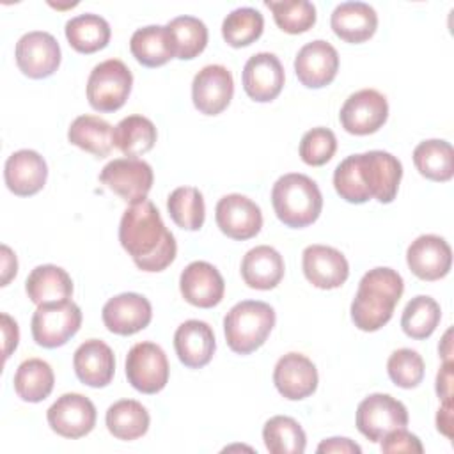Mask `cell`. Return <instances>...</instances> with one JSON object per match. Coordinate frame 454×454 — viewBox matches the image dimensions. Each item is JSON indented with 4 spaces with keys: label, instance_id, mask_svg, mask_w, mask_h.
Instances as JSON below:
<instances>
[{
    "label": "cell",
    "instance_id": "6da1fadb",
    "mask_svg": "<svg viewBox=\"0 0 454 454\" xmlns=\"http://www.w3.org/2000/svg\"><path fill=\"white\" fill-rule=\"evenodd\" d=\"M119 241L142 271H163L176 259L177 243L151 200L131 204L119 223Z\"/></svg>",
    "mask_w": 454,
    "mask_h": 454
},
{
    "label": "cell",
    "instance_id": "7a4b0ae2",
    "mask_svg": "<svg viewBox=\"0 0 454 454\" xmlns=\"http://www.w3.org/2000/svg\"><path fill=\"white\" fill-rule=\"evenodd\" d=\"M404 291L403 277L387 266L369 270L358 282L351 301V321L362 332H376L385 326Z\"/></svg>",
    "mask_w": 454,
    "mask_h": 454
},
{
    "label": "cell",
    "instance_id": "3957f363",
    "mask_svg": "<svg viewBox=\"0 0 454 454\" xmlns=\"http://www.w3.org/2000/svg\"><path fill=\"white\" fill-rule=\"evenodd\" d=\"M271 204L277 218L291 227L303 229L314 223L323 209V195L314 179L291 172L280 176L271 188Z\"/></svg>",
    "mask_w": 454,
    "mask_h": 454
},
{
    "label": "cell",
    "instance_id": "277c9868",
    "mask_svg": "<svg viewBox=\"0 0 454 454\" xmlns=\"http://www.w3.org/2000/svg\"><path fill=\"white\" fill-rule=\"evenodd\" d=\"M273 326L275 310L270 303L243 300L223 317L225 342L234 353L248 355L266 342Z\"/></svg>",
    "mask_w": 454,
    "mask_h": 454
},
{
    "label": "cell",
    "instance_id": "5b68a950",
    "mask_svg": "<svg viewBox=\"0 0 454 454\" xmlns=\"http://www.w3.org/2000/svg\"><path fill=\"white\" fill-rule=\"evenodd\" d=\"M131 85L133 74L122 60H103L94 66L87 80L89 105L98 112H115L126 103Z\"/></svg>",
    "mask_w": 454,
    "mask_h": 454
},
{
    "label": "cell",
    "instance_id": "8992f818",
    "mask_svg": "<svg viewBox=\"0 0 454 454\" xmlns=\"http://www.w3.org/2000/svg\"><path fill=\"white\" fill-rule=\"evenodd\" d=\"M80 326L82 310L71 300L37 305L30 321V330L35 344L48 349L64 346L71 337L76 335Z\"/></svg>",
    "mask_w": 454,
    "mask_h": 454
},
{
    "label": "cell",
    "instance_id": "52a82bcc",
    "mask_svg": "<svg viewBox=\"0 0 454 454\" xmlns=\"http://www.w3.org/2000/svg\"><path fill=\"white\" fill-rule=\"evenodd\" d=\"M356 165L362 186L369 197L381 204H390L397 195L403 177L401 161L387 151H367L356 154Z\"/></svg>",
    "mask_w": 454,
    "mask_h": 454
},
{
    "label": "cell",
    "instance_id": "ba28073f",
    "mask_svg": "<svg viewBox=\"0 0 454 454\" xmlns=\"http://www.w3.org/2000/svg\"><path fill=\"white\" fill-rule=\"evenodd\" d=\"M408 426L406 406L388 394H371L356 408V429L372 443Z\"/></svg>",
    "mask_w": 454,
    "mask_h": 454
},
{
    "label": "cell",
    "instance_id": "9c48e42d",
    "mask_svg": "<svg viewBox=\"0 0 454 454\" xmlns=\"http://www.w3.org/2000/svg\"><path fill=\"white\" fill-rule=\"evenodd\" d=\"M99 181L129 204L147 199L153 188L154 174L147 161L138 158H117L106 163L99 174Z\"/></svg>",
    "mask_w": 454,
    "mask_h": 454
},
{
    "label": "cell",
    "instance_id": "30bf717a",
    "mask_svg": "<svg viewBox=\"0 0 454 454\" xmlns=\"http://www.w3.org/2000/svg\"><path fill=\"white\" fill-rule=\"evenodd\" d=\"M168 360L165 351L154 342L135 344L126 356L128 383L142 394H156L168 381Z\"/></svg>",
    "mask_w": 454,
    "mask_h": 454
},
{
    "label": "cell",
    "instance_id": "8fae6325",
    "mask_svg": "<svg viewBox=\"0 0 454 454\" xmlns=\"http://www.w3.org/2000/svg\"><path fill=\"white\" fill-rule=\"evenodd\" d=\"M20 71L34 80L51 76L60 66L59 41L44 30H32L20 37L14 50Z\"/></svg>",
    "mask_w": 454,
    "mask_h": 454
},
{
    "label": "cell",
    "instance_id": "7c38bea8",
    "mask_svg": "<svg viewBox=\"0 0 454 454\" xmlns=\"http://www.w3.org/2000/svg\"><path fill=\"white\" fill-rule=\"evenodd\" d=\"M388 117L387 98L376 89H362L353 92L339 112L342 128L351 135L376 133Z\"/></svg>",
    "mask_w": 454,
    "mask_h": 454
},
{
    "label": "cell",
    "instance_id": "4fadbf2b",
    "mask_svg": "<svg viewBox=\"0 0 454 454\" xmlns=\"http://www.w3.org/2000/svg\"><path fill=\"white\" fill-rule=\"evenodd\" d=\"M46 420L57 434L64 438H82L96 426L94 403L76 392L60 395L46 411Z\"/></svg>",
    "mask_w": 454,
    "mask_h": 454
},
{
    "label": "cell",
    "instance_id": "5bb4252c",
    "mask_svg": "<svg viewBox=\"0 0 454 454\" xmlns=\"http://www.w3.org/2000/svg\"><path fill=\"white\" fill-rule=\"evenodd\" d=\"M215 220L227 238L238 241L257 236L262 227L261 207L241 193H229L222 197L215 207Z\"/></svg>",
    "mask_w": 454,
    "mask_h": 454
},
{
    "label": "cell",
    "instance_id": "9a60e30c",
    "mask_svg": "<svg viewBox=\"0 0 454 454\" xmlns=\"http://www.w3.org/2000/svg\"><path fill=\"white\" fill-rule=\"evenodd\" d=\"M234 94V80L231 71L220 64L204 66L192 82L193 106L204 115L222 114Z\"/></svg>",
    "mask_w": 454,
    "mask_h": 454
},
{
    "label": "cell",
    "instance_id": "2e32d148",
    "mask_svg": "<svg viewBox=\"0 0 454 454\" xmlns=\"http://www.w3.org/2000/svg\"><path fill=\"white\" fill-rule=\"evenodd\" d=\"M339 71L337 50L323 39H316L300 48L294 59V73L301 85L321 89L330 85Z\"/></svg>",
    "mask_w": 454,
    "mask_h": 454
},
{
    "label": "cell",
    "instance_id": "e0dca14e",
    "mask_svg": "<svg viewBox=\"0 0 454 454\" xmlns=\"http://www.w3.org/2000/svg\"><path fill=\"white\" fill-rule=\"evenodd\" d=\"M284 67L277 55L268 51H259L252 55L241 74L243 90L247 96L257 103L273 101L284 87Z\"/></svg>",
    "mask_w": 454,
    "mask_h": 454
},
{
    "label": "cell",
    "instance_id": "ac0fdd59",
    "mask_svg": "<svg viewBox=\"0 0 454 454\" xmlns=\"http://www.w3.org/2000/svg\"><path fill=\"white\" fill-rule=\"evenodd\" d=\"M406 262L411 273L420 280H440L450 271L452 250L443 238L422 234L408 247Z\"/></svg>",
    "mask_w": 454,
    "mask_h": 454
},
{
    "label": "cell",
    "instance_id": "d6986e66",
    "mask_svg": "<svg viewBox=\"0 0 454 454\" xmlns=\"http://www.w3.org/2000/svg\"><path fill=\"white\" fill-rule=\"evenodd\" d=\"M101 317L108 332L133 335L151 323L153 307L151 301L138 293H121L103 305Z\"/></svg>",
    "mask_w": 454,
    "mask_h": 454
},
{
    "label": "cell",
    "instance_id": "ffe728a7",
    "mask_svg": "<svg viewBox=\"0 0 454 454\" xmlns=\"http://www.w3.org/2000/svg\"><path fill=\"white\" fill-rule=\"evenodd\" d=\"M305 278L317 289H337L349 277V264L342 252L326 245H309L301 254Z\"/></svg>",
    "mask_w": 454,
    "mask_h": 454
},
{
    "label": "cell",
    "instance_id": "44dd1931",
    "mask_svg": "<svg viewBox=\"0 0 454 454\" xmlns=\"http://www.w3.org/2000/svg\"><path fill=\"white\" fill-rule=\"evenodd\" d=\"M179 291L190 305L211 309L222 301L225 282L213 264L206 261H193L181 271Z\"/></svg>",
    "mask_w": 454,
    "mask_h": 454
},
{
    "label": "cell",
    "instance_id": "7402d4cb",
    "mask_svg": "<svg viewBox=\"0 0 454 454\" xmlns=\"http://www.w3.org/2000/svg\"><path fill=\"white\" fill-rule=\"evenodd\" d=\"M317 369L301 353H287L278 358L273 369V383L278 394L289 401H301L317 388Z\"/></svg>",
    "mask_w": 454,
    "mask_h": 454
},
{
    "label": "cell",
    "instance_id": "603a6c76",
    "mask_svg": "<svg viewBox=\"0 0 454 454\" xmlns=\"http://www.w3.org/2000/svg\"><path fill=\"white\" fill-rule=\"evenodd\" d=\"M48 177V165L44 158L32 149H20L12 153L4 167V179L18 197H30L43 190Z\"/></svg>",
    "mask_w": 454,
    "mask_h": 454
},
{
    "label": "cell",
    "instance_id": "cb8c5ba5",
    "mask_svg": "<svg viewBox=\"0 0 454 454\" xmlns=\"http://www.w3.org/2000/svg\"><path fill=\"white\" fill-rule=\"evenodd\" d=\"M216 342L213 328L200 319L181 323L174 333V349L179 362L188 369H200L213 358Z\"/></svg>",
    "mask_w": 454,
    "mask_h": 454
},
{
    "label": "cell",
    "instance_id": "d4e9b609",
    "mask_svg": "<svg viewBox=\"0 0 454 454\" xmlns=\"http://www.w3.org/2000/svg\"><path fill=\"white\" fill-rule=\"evenodd\" d=\"M73 367L76 378L92 388L106 387L115 372V356L112 348L99 340L89 339L80 344L73 356Z\"/></svg>",
    "mask_w": 454,
    "mask_h": 454
},
{
    "label": "cell",
    "instance_id": "484cf974",
    "mask_svg": "<svg viewBox=\"0 0 454 454\" xmlns=\"http://www.w3.org/2000/svg\"><path fill=\"white\" fill-rule=\"evenodd\" d=\"M330 27L342 41L360 44L374 35L378 28V14L365 2H342L333 9Z\"/></svg>",
    "mask_w": 454,
    "mask_h": 454
},
{
    "label": "cell",
    "instance_id": "4316f807",
    "mask_svg": "<svg viewBox=\"0 0 454 454\" xmlns=\"http://www.w3.org/2000/svg\"><path fill=\"white\" fill-rule=\"evenodd\" d=\"M286 266L284 259L270 245H259L250 248L241 261V277L252 289L268 291L280 284Z\"/></svg>",
    "mask_w": 454,
    "mask_h": 454
},
{
    "label": "cell",
    "instance_id": "83f0119b",
    "mask_svg": "<svg viewBox=\"0 0 454 454\" xmlns=\"http://www.w3.org/2000/svg\"><path fill=\"white\" fill-rule=\"evenodd\" d=\"M25 291L30 301L35 305L60 303L71 298L73 280L64 268L55 264H41L28 273Z\"/></svg>",
    "mask_w": 454,
    "mask_h": 454
},
{
    "label": "cell",
    "instance_id": "f1b7e54d",
    "mask_svg": "<svg viewBox=\"0 0 454 454\" xmlns=\"http://www.w3.org/2000/svg\"><path fill=\"white\" fill-rule=\"evenodd\" d=\"M131 55L145 67H160L176 57L167 27L147 25L133 32L129 39Z\"/></svg>",
    "mask_w": 454,
    "mask_h": 454
},
{
    "label": "cell",
    "instance_id": "f546056e",
    "mask_svg": "<svg viewBox=\"0 0 454 454\" xmlns=\"http://www.w3.org/2000/svg\"><path fill=\"white\" fill-rule=\"evenodd\" d=\"M67 140L96 158H105L114 147V126L98 115H80L71 122Z\"/></svg>",
    "mask_w": 454,
    "mask_h": 454
},
{
    "label": "cell",
    "instance_id": "4dcf8cb0",
    "mask_svg": "<svg viewBox=\"0 0 454 454\" xmlns=\"http://www.w3.org/2000/svg\"><path fill=\"white\" fill-rule=\"evenodd\" d=\"M106 427L117 440L131 442L144 436L149 429V411L135 399H121L114 403L105 415Z\"/></svg>",
    "mask_w": 454,
    "mask_h": 454
},
{
    "label": "cell",
    "instance_id": "1f68e13d",
    "mask_svg": "<svg viewBox=\"0 0 454 454\" xmlns=\"http://www.w3.org/2000/svg\"><path fill=\"white\" fill-rule=\"evenodd\" d=\"M156 138V126L144 115H128L114 128V147L128 158H137L151 151Z\"/></svg>",
    "mask_w": 454,
    "mask_h": 454
},
{
    "label": "cell",
    "instance_id": "d6a6232c",
    "mask_svg": "<svg viewBox=\"0 0 454 454\" xmlns=\"http://www.w3.org/2000/svg\"><path fill=\"white\" fill-rule=\"evenodd\" d=\"M66 39L78 53H94L103 50L112 35L110 25L99 14H80L66 23Z\"/></svg>",
    "mask_w": 454,
    "mask_h": 454
},
{
    "label": "cell",
    "instance_id": "836d02e7",
    "mask_svg": "<svg viewBox=\"0 0 454 454\" xmlns=\"http://www.w3.org/2000/svg\"><path fill=\"white\" fill-rule=\"evenodd\" d=\"M53 383V369L41 358L23 360L14 372V392L27 403L44 401L51 394Z\"/></svg>",
    "mask_w": 454,
    "mask_h": 454
},
{
    "label": "cell",
    "instance_id": "e575fe53",
    "mask_svg": "<svg viewBox=\"0 0 454 454\" xmlns=\"http://www.w3.org/2000/svg\"><path fill=\"white\" fill-rule=\"evenodd\" d=\"M413 163L426 179L445 183L454 176V151L447 140H424L413 149Z\"/></svg>",
    "mask_w": 454,
    "mask_h": 454
},
{
    "label": "cell",
    "instance_id": "d590c367",
    "mask_svg": "<svg viewBox=\"0 0 454 454\" xmlns=\"http://www.w3.org/2000/svg\"><path fill=\"white\" fill-rule=\"evenodd\" d=\"M262 440L271 454L305 452L307 436L301 426L287 415H275L262 427Z\"/></svg>",
    "mask_w": 454,
    "mask_h": 454
},
{
    "label": "cell",
    "instance_id": "8d00e7d4",
    "mask_svg": "<svg viewBox=\"0 0 454 454\" xmlns=\"http://www.w3.org/2000/svg\"><path fill=\"white\" fill-rule=\"evenodd\" d=\"M440 319L442 310L438 301L431 296L419 294L406 303L401 316V328L408 337L422 340L433 335Z\"/></svg>",
    "mask_w": 454,
    "mask_h": 454
},
{
    "label": "cell",
    "instance_id": "74e56055",
    "mask_svg": "<svg viewBox=\"0 0 454 454\" xmlns=\"http://www.w3.org/2000/svg\"><path fill=\"white\" fill-rule=\"evenodd\" d=\"M170 32L176 59L192 60L207 44V27L195 16H177L165 25Z\"/></svg>",
    "mask_w": 454,
    "mask_h": 454
},
{
    "label": "cell",
    "instance_id": "f35d334b",
    "mask_svg": "<svg viewBox=\"0 0 454 454\" xmlns=\"http://www.w3.org/2000/svg\"><path fill=\"white\" fill-rule=\"evenodd\" d=\"M167 209L172 222L184 231H199L204 225V197L195 186H179L167 199Z\"/></svg>",
    "mask_w": 454,
    "mask_h": 454
},
{
    "label": "cell",
    "instance_id": "ab89813d",
    "mask_svg": "<svg viewBox=\"0 0 454 454\" xmlns=\"http://www.w3.org/2000/svg\"><path fill=\"white\" fill-rule=\"evenodd\" d=\"M264 18L254 7H238L231 11L222 23V37L232 48L252 44L262 35Z\"/></svg>",
    "mask_w": 454,
    "mask_h": 454
},
{
    "label": "cell",
    "instance_id": "60d3db41",
    "mask_svg": "<svg viewBox=\"0 0 454 454\" xmlns=\"http://www.w3.org/2000/svg\"><path fill=\"white\" fill-rule=\"evenodd\" d=\"M266 7L273 12L277 27L287 34H303L316 23V7L309 0L289 2H266Z\"/></svg>",
    "mask_w": 454,
    "mask_h": 454
},
{
    "label": "cell",
    "instance_id": "b9f144b4",
    "mask_svg": "<svg viewBox=\"0 0 454 454\" xmlns=\"http://www.w3.org/2000/svg\"><path fill=\"white\" fill-rule=\"evenodd\" d=\"M424 369L422 356L410 348L395 349L387 362L388 378L401 388L419 387L424 378Z\"/></svg>",
    "mask_w": 454,
    "mask_h": 454
},
{
    "label": "cell",
    "instance_id": "7bdbcfd3",
    "mask_svg": "<svg viewBox=\"0 0 454 454\" xmlns=\"http://www.w3.org/2000/svg\"><path fill=\"white\" fill-rule=\"evenodd\" d=\"M300 158L310 167H321L332 160L337 151V138L332 129L317 126L309 129L300 142Z\"/></svg>",
    "mask_w": 454,
    "mask_h": 454
},
{
    "label": "cell",
    "instance_id": "ee69618b",
    "mask_svg": "<svg viewBox=\"0 0 454 454\" xmlns=\"http://www.w3.org/2000/svg\"><path fill=\"white\" fill-rule=\"evenodd\" d=\"M333 188L339 193V197L349 204H364L371 199L365 188L362 186V181L358 176L356 154L344 158L337 165L333 172Z\"/></svg>",
    "mask_w": 454,
    "mask_h": 454
},
{
    "label": "cell",
    "instance_id": "f6af8a7d",
    "mask_svg": "<svg viewBox=\"0 0 454 454\" xmlns=\"http://www.w3.org/2000/svg\"><path fill=\"white\" fill-rule=\"evenodd\" d=\"M424 447L419 436L406 431V427L394 429L381 438V452H422Z\"/></svg>",
    "mask_w": 454,
    "mask_h": 454
},
{
    "label": "cell",
    "instance_id": "bcb514c9",
    "mask_svg": "<svg viewBox=\"0 0 454 454\" xmlns=\"http://www.w3.org/2000/svg\"><path fill=\"white\" fill-rule=\"evenodd\" d=\"M319 454H360L362 449L349 438H326L317 445Z\"/></svg>",
    "mask_w": 454,
    "mask_h": 454
},
{
    "label": "cell",
    "instance_id": "7dc6e473",
    "mask_svg": "<svg viewBox=\"0 0 454 454\" xmlns=\"http://www.w3.org/2000/svg\"><path fill=\"white\" fill-rule=\"evenodd\" d=\"M2 335H4V362L11 356V353L18 348V340H20V330H18V323L9 316V314H2Z\"/></svg>",
    "mask_w": 454,
    "mask_h": 454
},
{
    "label": "cell",
    "instance_id": "c3c4849f",
    "mask_svg": "<svg viewBox=\"0 0 454 454\" xmlns=\"http://www.w3.org/2000/svg\"><path fill=\"white\" fill-rule=\"evenodd\" d=\"M452 360L443 362L436 374V394L442 401H452Z\"/></svg>",
    "mask_w": 454,
    "mask_h": 454
},
{
    "label": "cell",
    "instance_id": "681fc988",
    "mask_svg": "<svg viewBox=\"0 0 454 454\" xmlns=\"http://www.w3.org/2000/svg\"><path fill=\"white\" fill-rule=\"evenodd\" d=\"M0 250H2V282H0V286H7L11 282V278H14L18 273V261H16V254L7 245H2Z\"/></svg>",
    "mask_w": 454,
    "mask_h": 454
},
{
    "label": "cell",
    "instance_id": "f907efd6",
    "mask_svg": "<svg viewBox=\"0 0 454 454\" xmlns=\"http://www.w3.org/2000/svg\"><path fill=\"white\" fill-rule=\"evenodd\" d=\"M436 429L447 438H452V401H442L436 413Z\"/></svg>",
    "mask_w": 454,
    "mask_h": 454
},
{
    "label": "cell",
    "instance_id": "816d5d0a",
    "mask_svg": "<svg viewBox=\"0 0 454 454\" xmlns=\"http://www.w3.org/2000/svg\"><path fill=\"white\" fill-rule=\"evenodd\" d=\"M450 335H452V330L449 328V330L445 332V335H443L440 346H438V351H440L443 362H450V360H452V340H450Z\"/></svg>",
    "mask_w": 454,
    "mask_h": 454
}]
</instances>
